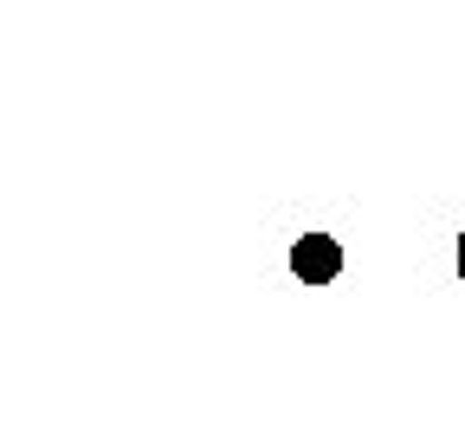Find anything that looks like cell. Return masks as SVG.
Instances as JSON below:
<instances>
[{"instance_id": "obj_2", "label": "cell", "mask_w": 465, "mask_h": 440, "mask_svg": "<svg viewBox=\"0 0 465 440\" xmlns=\"http://www.w3.org/2000/svg\"><path fill=\"white\" fill-rule=\"evenodd\" d=\"M459 285H465V227H459Z\"/></svg>"}, {"instance_id": "obj_1", "label": "cell", "mask_w": 465, "mask_h": 440, "mask_svg": "<svg viewBox=\"0 0 465 440\" xmlns=\"http://www.w3.org/2000/svg\"><path fill=\"white\" fill-rule=\"evenodd\" d=\"M342 265H349V253H342L336 234H298L291 240V279L298 285H336Z\"/></svg>"}]
</instances>
